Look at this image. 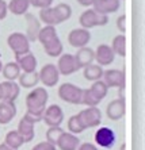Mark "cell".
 Listing matches in <instances>:
<instances>
[{"label":"cell","mask_w":145,"mask_h":150,"mask_svg":"<svg viewBox=\"0 0 145 150\" xmlns=\"http://www.w3.org/2000/svg\"><path fill=\"white\" fill-rule=\"evenodd\" d=\"M56 67H57L58 73L63 74V76H69V74H73L75 72L79 70L75 56L73 54H69V53H64V54H61L58 57V62H57Z\"/></svg>","instance_id":"9c48e42d"},{"label":"cell","mask_w":145,"mask_h":150,"mask_svg":"<svg viewBox=\"0 0 145 150\" xmlns=\"http://www.w3.org/2000/svg\"><path fill=\"white\" fill-rule=\"evenodd\" d=\"M18 85L23 88H36L39 83L38 72H33V73H21L18 77Z\"/></svg>","instance_id":"4316f807"},{"label":"cell","mask_w":145,"mask_h":150,"mask_svg":"<svg viewBox=\"0 0 145 150\" xmlns=\"http://www.w3.org/2000/svg\"><path fill=\"white\" fill-rule=\"evenodd\" d=\"M104 84L107 85V88H125V73L119 69H109V70H103V76H102Z\"/></svg>","instance_id":"ba28073f"},{"label":"cell","mask_w":145,"mask_h":150,"mask_svg":"<svg viewBox=\"0 0 145 150\" xmlns=\"http://www.w3.org/2000/svg\"><path fill=\"white\" fill-rule=\"evenodd\" d=\"M79 23L83 28L90 30V28L98 27V26H104L109 23V16L106 15L96 14L94 10H85L80 18H79Z\"/></svg>","instance_id":"277c9868"},{"label":"cell","mask_w":145,"mask_h":150,"mask_svg":"<svg viewBox=\"0 0 145 150\" xmlns=\"http://www.w3.org/2000/svg\"><path fill=\"white\" fill-rule=\"evenodd\" d=\"M56 149L57 147L54 146V145H52V143L43 141V142H38L31 150H56Z\"/></svg>","instance_id":"8d00e7d4"},{"label":"cell","mask_w":145,"mask_h":150,"mask_svg":"<svg viewBox=\"0 0 145 150\" xmlns=\"http://www.w3.org/2000/svg\"><path fill=\"white\" fill-rule=\"evenodd\" d=\"M48 99H49V95H48L46 88H43V87L34 88L26 96V107H27V111L26 112L36 114V115H43Z\"/></svg>","instance_id":"6da1fadb"},{"label":"cell","mask_w":145,"mask_h":150,"mask_svg":"<svg viewBox=\"0 0 145 150\" xmlns=\"http://www.w3.org/2000/svg\"><path fill=\"white\" fill-rule=\"evenodd\" d=\"M79 122L85 129L98 127L102 122V112L98 107H87L77 114Z\"/></svg>","instance_id":"3957f363"},{"label":"cell","mask_w":145,"mask_h":150,"mask_svg":"<svg viewBox=\"0 0 145 150\" xmlns=\"http://www.w3.org/2000/svg\"><path fill=\"white\" fill-rule=\"evenodd\" d=\"M42 46H43L45 53L49 57L56 58V57H60L61 54H63L64 46H63V42H61L60 37H56V38H53L52 41H49L48 43H45V45H42Z\"/></svg>","instance_id":"7402d4cb"},{"label":"cell","mask_w":145,"mask_h":150,"mask_svg":"<svg viewBox=\"0 0 145 150\" xmlns=\"http://www.w3.org/2000/svg\"><path fill=\"white\" fill-rule=\"evenodd\" d=\"M23 119L25 120H27V122L33 123V125H36V123L41 122L42 120V115H36V114H30V112H26L25 116H23Z\"/></svg>","instance_id":"74e56055"},{"label":"cell","mask_w":145,"mask_h":150,"mask_svg":"<svg viewBox=\"0 0 145 150\" xmlns=\"http://www.w3.org/2000/svg\"><path fill=\"white\" fill-rule=\"evenodd\" d=\"M53 8H54V11H56V15H57V18L60 19L61 23L68 21L72 15V8H71V6L67 3H60Z\"/></svg>","instance_id":"4dcf8cb0"},{"label":"cell","mask_w":145,"mask_h":150,"mask_svg":"<svg viewBox=\"0 0 145 150\" xmlns=\"http://www.w3.org/2000/svg\"><path fill=\"white\" fill-rule=\"evenodd\" d=\"M79 145H80V141L77 137L75 134L64 131L57 141L56 147H58L60 150H77Z\"/></svg>","instance_id":"d6986e66"},{"label":"cell","mask_w":145,"mask_h":150,"mask_svg":"<svg viewBox=\"0 0 145 150\" xmlns=\"http://www.w3.org/2000/svg\"><path fill=\"white\" fill-rule=\"evenodd\" d=\"M91 41V33L90 30H85V28L80 27V28H75L72 30L69 34H68V42L72 47H76V49H80V47H84V46L88 45V42Z\"/></svg>","instance_id":"30bf717a"},{"label":"cell","mask_w":145,"mask_h":150,"mask_svg":"<svg viewBox=\"0 0 145 150\" xmlns=\"http://www.w3.org/2000/svg\"><path fill=\"white\" fill-rule=\"evenodd\" d=\"M7 45L14 52V56H21V54L30 52V41L23 33L10 34L7 38Z\"/></svg>","instance_id":"5b68a950"},{"label":"cell","mask_w":145,"mask_h":150,"mask_svg":"<svg viewBox=\"0 0 145 150\" xmlns=\"http://www.w3.org/2000/svg\"><path fill=\"white\" fill-rule=\"evenodd\" d=\"M94 138H95L96 145L106 147V149L113 147L114 143H115V133L110 127H100V129H98Z\"/></svg>","instance_id":"5bb4252c"},{"label":"cell","mask_w":145,"mask_h":150,"mask_svg":"<svg viewBox=\"0 0 145 150\" xmlns=\"http://www.w3.org/2000/svg\"><path fill=\"white\" fill-rule=\"evenodd\" d=\"M83 74H84L85 80H88V81L102 80L103 68L99 67L98 64H91V65H88V67L84 68V70H83Z\"/></svg>","instance_id":"83f0119b"},{"label":"cell","mask_w":145,"mask_h":150,"mask_svg":"<svg viewBox=\"0 0 145 150\" xmlns=\"http://www.w3.org/2000/svg\"><path fill=\"white\" fill-rule=\"evenodd\" d=\"M111 50H113L114 54H118L121 57L126 56V37L124 34L115 35L111 41Z\"/></svg>","instance_id":"484cf974"},{"label":"cell","mask_w":145,"mask_h":150,"mask_svg":"<svg viewBox=\"0 0 145 150\" xmlns=\"http://www.w3.org/2000/svg\"><path fill=\"white\" fill-rule=\"evenodd\" d=\"M38 79L39 81L45 85V87H54L58 84L60 80V73L57 70V67L54 64H46L41 68V70L38 72Z\"/></svg>","instance_id":"8992f818"},{"label":"cell","mask_w":145,"mask_h":150,"mask_svg":"<svg viewBox=\"0 0 145 150\" xmlns=\"http://www.w3.org/2000/svg\"><path fill=\"white\" fill-rule=\"evenodd\" d=\"M1 73H3V76H4L6 80L15 81L19 76H21L22 70L15 61H11V62H7L6 65H3V68H1Z\"/></svg>","instance_id":"603a6c76"},{"label":"cell","mask_w":145,"mask_h":150,"mask_svg":"<svg viewBox=\"0 0 145 150\" xmlns=\"http://www.w3.org/2000/svg\"><path fill=\"white\" fill-rule=\"evenodd\" d=\"M90 89L95 93V96L99 99V100H103V99L107 96V92H109V88H107V85L104 84L103 80L94 81V84L90 87Z\"/></svg>","instance_id":"1f68e13d"},{"label":"cell","mask_w":145,"mask_h":150,"mask_svg":"<svg viewBox=\"0 0 145 150\" xmlns=\"http://www.w3.org/2000/svg\"><path fill=\"white\" fill-rule=\"evenodd\" d=\"M77 3L83 7H91L92 3H94V0H77Z\"/></svg>","instance_id":"b9f144b4"},{"label":"cell","mask_w":145,"mask_h":150,"mask_svg":"<svg viewBox=\"0 0 145 150\" xmlns=\"http://www.w3.org/2000/svg\"><path fill=\"white\" fill-rule=\"evenodd\" d=\"M58 98L64 100L65 103H71V104H82V96L83 89L75 84L71 83H64L58 88Z\"/></svg>","instance_id":"7a4b0ae2"},{"label":"cell","mask_w":145,"mask_h":150,"mask_svg":"<svg viewBox=\"0 0 145 150\" xmlns=\"http://www.w3.org/2000/svg\"><path fill=\"white\" fill-rule=\"evenodd\" d=\"M64 133V130L61 129V126H56V127H49L48 131H46V142L52 143L56 146L57 141L61 137V134Z\"/></svg>","instance_id":"836d02e7"},{"label":"cell","mask_w":145,"mask_h":150,"mask_svg":"<svg viewBox=\"0 0 145 150\" xmlns=\"http://www.w3.org/2000/svg\"><path fill=\"white\" fill-rule=\"evenodd\" d=\"M77 150H98V147L90 142H84V143H80V145H79Z\"/></svg>","instance_id":"60d3db41"},{"label":"cell","mask_w":145,"mask_h":150,"mask_svg":"<svg viewBox=\"0 0 145 150\" xmlns=\"http://www.w3.org/2000/svg\"><path fill=\"white\" fill-rule=\"evenodd\" d=\"M26 18V25H27V28H26V37L30 42H36L37 41V37H38V33L41 30V23H39L38 18L34 14H25Z\"/></svg>","instance_id":"ac0fdd59"},{"label":"cell","mask_w":145,"mask_h":150,"mask_svg":"<svg viewBox=\"0 0 145 150\" xmlns=\"http://www.w3.org/2000/svg\"><path fill=\"white\" fill-rule=\"evenodd\" d=\"M39 21H42L46 26H56L60 25L61 22L57 18L56 11L53 7H48L43 10H39Z\"/></svg>","instance_id":"d4e9b609"},{"label":"cell","mask_w":145,"mask_h":150,"mask_svg":"<svg viewBox=\"0 0 145 150\" xmlns=\"http://www.w3.org/2000/svg\"><path fill=\"white\" fill-rule=\"evenodd\" d=\"M67 126H68V130H69V133L71 134H80V133L84 131V127L80 125L77 115H72L71 118L68 119Z\"/></svg>","instance_id":"e575fe53"},{"label":"cell","mask_w":145,"mask_h":150,"mask_svg":"<svg viewBox=\"0 0 145 150\" xmlns=\"http://www.w3.org/2000/svg\"><path fill=\"white\" fill-rule=\"evenodd\" d=\"M1 68H3V64H1V61H0V73H1Z\"/></svg>","instance_id":"ee69618b"},{"label":"cell","mask_w":145,"mask_h":150,"mask_svg":"<svg viewBox=\"0 0 145 150\" xmlns=\"http://www.w3.org/2000/svg\"><path fill=\"white\" fill-rule=\"evenodd\" d=\"M42 120L49 126V127H56L61 126L64 120V111L58 104H52L46 107L42 115Z\"/></svg>","instance_id":"52a82bcc"},{"label":"cell","mask_w":145,"mask_h":150,"mask_svg":"<svg viewBox=\"0 0 145 150\" xmlns=\"http://www.w3.org/2000/svg\"><path fill=\"white\" fill-rule=\"evenodd\" d=\"M21 93V87L15 81H3L0 83V101H14Z\"/></svg>","instance_id":"8fae6325"},{"label":"cell","mask_w":145,"mask_h":150,"mask_svg":"<svg viewBox=\"0 0 145 150\" xmlns=\"http://www.w3.org/2000/svg\"><path fill=\"white\" fill-rule=\"evenodd\" d=\"M4 143H6L8 147H11V149L18 150L25 142H23V139L21 138V135L16 133V130H12V131H8V133H7Z\"/></svg>","instance_id":"f546056e"},{"label":"cell","mask_w":145,"mask_h":150,"mask_svg":"<svg viewBox=\"0 0 145 150\" xmlns=\"http://www.w3.org/2000/svg\"><path fill=\"white\" fill-rule=\"evenodd\" d=\"M7 14H8V6H7V3H6L4 0H0V21L6 19Z\"/></svg>","instance_id":"ab89813d"},{"label":"cell","mask_w":145,"mask_h":150,"mask_svg":"<svg viewBox=\"0 0 145 150\" xmlns=\"http://www.w3.org/2000/svg\"><path fill=\"white\" fill-rule=\"evenodd\" d=\"M102 100L95 96V93L91 89H83V96H82V104L88 105V107H96Z\"/></svg>","instance_id":"d6a6232c"},{"label":"cell","mask_w":145,"mask_h":150,"mask_svg":"<svg viewBox=\"0 0 145 150\" xmlns=\"http://www.w3.org/2000/svg\"><path fill=\"white\" fill-rule=\"evenodd\" d=\"M121 0H94L92 3V10L99 15H106L114 14L119 10Z\"/></svg>","instance_id":"7c38bea8"},{"label":"cell","mask_w":145,"mask_h":150,"mask_svg":"<svg viewBox=\"0 0 145 150\" xmlns=\"http://www.w3.org/2000/svg\"><path fill=\"white\" fill-rule=\"evenodd\" d=\"M75 59H76L79 69H82V68L84 69L85 67L91 65L95 61V50H92L88 46L80 47V49H77L76 54H75Z\"/></svg>","instance_id":"e0dca14e"},{"label":"cell","mask_w":145,"mask_h":150,"mask_svg":"<svg viewBox=\"0 0 145 150\" xmlns=\"http://www.w3.org/2000/svg\"><path fill=\"white\" fill-rule=\"evenodd\" d=\"M114 58H115V54L113 53V50H111V47L109 45H104V43L99 45L98 49L95 50V61L102 68L113 64Z\"/></svg>","instance_id":"2e32d148"},{"label":"cell","mask_w":145,"mask_h":150,"mask_svg":"<svg viewBox=\"0 0 145 150\" xmlns=\"http://www.w3.org/2000/svg\"><path fill=\"white\" fill-rule=\"evenodd\" d=\"M7 6L10 12H12L16 16H22L27 14V10L30 8V1L28 0H10Z\"/></svg>","instance_id":"cb8c5ba5"},{"label":"cell","mask_w":145,"mask_h":150,"mask_svg":"<svg viewBox=\"0 0 145 150\" xmlns=\"http://www.w3.org/2000/svg\"><path fill=\"white\" fill-rule=\"evenodd\" d=\"M126 112V103L125 99H115V100L110 101L106 108V115L110 120H119L125 116Z\"/></svg>","instance_id":"4fadbf2b"},{"label":"cell","mask_w":145,"mask_h":150,"mask_svg":"<svg viewBox=\"0 0 145 150\" xmlns=\"http://www.w3.org/2000/svg\"><path fill=\"white\" fill-rule=\"evenodd\" d=\"M117 27L122 34L126 31V16H125V15H121L117 19Z\"/></svg>","instance_id":"f35d334b"},{"label":"cell","mask_w":145,"mask_h":150,"mask_svg":"<svg viewBox=\"0 0 145 150\" xmlns=\"http://www.w3.org/2000/svg\"><path fill=\"white\" fill-rule=\"evenodd\" d=\"M16 115V105L14 101H0V125L10 123Z\"/></svg>","instance_id":"ffe728a7"},{"label":"cell","mask_w":145,"mask_h":150,"mask_svg":"<svg viewBox=\"0 0 145 150\" xmlns=\"http://www.w3.org/2000/svg\"><path fill=\"white\" fill-rule=\"evenodd\" d=\"M58 37L57 35V30L54 26H45V27H41L38 33V37H37V41L41 43V45H45L49 41H52L53 38Z\"/></svg>","instance_id":"f1b7e54d"},{"label":"cell","mask_w":145,"mask_h":150,"mask_svg":"<svg viewBox=\"0 0 145 150\" xmlns=\"http://www.w3.org/2000/svg\"><path fill=\"white\" fill-rule=\"evenodd\" d=\"M0 150H14V149H11V147H8L6 143H0Z\"/></svg>","instance_id":"7bdbcfd3"},{"label":"cell","mask_w":145,"mask_h":150,"mask_svg":"<svg viewBox=\"0 0 145 150\" xmlns=\"http://www.w3.org/2000/svg\"><path fill=\"white\" fill-rule=\"evenodd\" d=\"M16 133L21 135V138L23 139V142L25 143L31 142V141L34 139V135H36V133H34V125L30 123V122H27V120H25V119L22 118L21 120H19V123H18Z\"/></svg>","instance_id":"44dd1931"},{"label":"cell","mask_w":145,"mask_h":150,"mask_svg":"<svg viewBox=\"0 0 145 150\" xmlns=\"http://www.w3.org/2000/svg\"><path fill=\"white\" fill-rule=\"evenodd\" d=\"M30 1V6L36 8H39V10H43V8H48L52 6L53 0H28Z\"/></svg>","instance_id":"d590c367"},{"label":"cell","mask_w":145,"mask_h":150,"mask_svg":"<svg viewBox=\"0 0 145 150\" xmlns=\"http://www.w3.org/2000/svg\"><path fill=\"white\" fill-rule=\"evenodd\" d=\"M15 62L19 65L23 73L37 72V58L31 52H27L21 56H15Z\"/></svg>","instance_id":"9a60e30c"}]
</instances>
